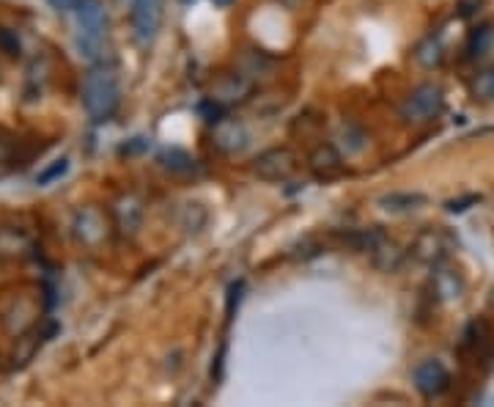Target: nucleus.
<instances>
[{"label": "nucleus", "instance_id": "obj_8", "mask_svg": "<svg viewBox=\"0 0 494 407\" xmlns=\"http://www.w3.org/2000/svg\"><path fill=\"white\" fill-rule=\"evenodd\" d=\"M143 217H146V207L143 199L135 193H126L113 204V224L121 234H138L143 226Z\"/></svg>", "mask_w": 494, "mask_h": 407}, {"label": "nucleus", "instance_id": "obj_5", "mask_svg": "<svg viewBox=\"0 0 494 407\" xmlns=\"http://www.w3.org/2000/svg\"><path fill=\"white\" fill-rule=\"evenodd\" d=\"M132 6V30L138 45H151L162 22V0H129Z\"/></svg>", "mask_w": 494, "mask_h": 407}, {"label": "nucleus", "instance_id": "obj_15", "mask_svg": "<svg viewBox=\"0 0 494 407\" xmlns=\"http://www.w3.org/2000/svg\"><path fill=\"white\" fill-rule=\"evenodd\" d=\"M470 94L481 102H494V69H483L473 77Z\"/></svg>", "mask_w": 494, "mask_h": 407}, {"label": "nucleus", "instance_id": "obj_20", "mask_svg": "<svg viewBox=\"0 0 494 407\" xmlns=\"http://www.w3.org/2000/svg\"><path fill=\"white\" fill-rule=\"evenodd\" d=\"M66 168H69V163H66V160H55V166H53L50 171H45V174L39 176V184H47V182L58 179L61 174H66Z\"/></svg>", "mask_w": 494, "mask_h": 407}, {"label": "nucleus", "instance_id": "obj_10", "mask_svg": "<svg viewBox=\"0 0 494 407\" xmlns=\"http://www.w3.org/2000/svg\"><path fill=\"white\" fill-rule=\"evenodd\" d=\"M215 143H217L223 151H228V154H237V151L247 149L250 133L242 127L239 121H234V118H220L217 127H215Z\"/></svg>", "mask_w": 494, "mask_h": 407}, {"label": "nucleus", "instance_id": "obj_18", "mask_svg": "<svg viewBox=\"0 0 494 407\" xmlns=\"http://www.w3.org/2000/svg\"><path fill=\"white\" fill-rule=\"evenodd\" d=\"M425 199L420 196V193H404V196H387V199H382V204H385V209H415V204H423Z\"/></svg>", "mask_w": 494, "mask_h": 407}, {"label": "nucleus", "instance_id": "obj_13", "mask_svg": "<svg viewBox=\"0 0 494 407\" xmlns=\"http://www.w3.org/2000/svg\"><path fill=\"white\" fill-rule=\"evenodd\" d=\"M491 47H494V25L491 22L478 25L467 39V58L481 61L491 53Z\"/></svg>", "mask_w": 494, "mask_h": 407}, {"label": "nucleus", "instance_id": "obj_12", "mask_svg": "<svg viewBox=\"0 0 494 407\" xmlns=\"http://www.w3.org/2000/svg\"><path fill=\"white\" fill-rule=\"evenodd\" d=\"M371 259H374V265L379 267V270H395L401 265V259H404V250L395 245L393 240H387L382 232H377V240H374V245H371Z\"/></svg>", "mask_w": 494, "mask_h": 407}, {"label": "nucleus", "instance_id": "obj_17", "mask_svg": "<svg viewBox=\"0 0 494 407\" xmlns=\"http://www.w3.org/2000/svg\"><path fill=\"white\" fill-rule=\"evenodd\" d=\"M20 50H22V45H20L17 30L0 25V53H6L9 58H17V55H20Z\"/></svg>", "mask_w": 494, "mask_h": 407}, {"label": "nucleus", "instance_id": "obj_21", "mask_svg": "<svg viewBox=\"0 0 494 407\" xmlns=\"http://www.w3.org/2000/svg\"><path fill=\"white\" fill-rule=\"evenodd\" d=\"M478 196H467V199H458V201H448V212H465L467 204H478Z\"/></svg>", "mask_w": 494, "mask_h": 407}, {"label": "nucleus", "instance_id": "obj_19", "mask_svg": "<svg viewBox=\"0 0 494 407\" xmlns=\"http://www.w3.org/2000/svg\"><path fill=\"white\" fill-rule=\"evenodd\" d=\"M12 163H14V141L0 138V174L12 171Z\"/></svg>", "mask_w": 494, "mask_h": 407}, {"label": "nucleus", "instance_id": "obj_23", "mask_svg": "<svg viewBox=\"0 0 494 407\" xmlns=\"http://www.w3.org/2000/svg\"><path fill=\"white\" fill-rule=\"evenodd\" d=\"M215 4H220V6H228V4H231V0H215Z\"/></svg>", "mask_w": 494, "mask_h": 407}, {"label": "nucleus", "instance_id": "obj_9", "mask_svg": "<svg viewBox=\"0 0 494 407\" xmlns=\"http://www.w3.org/2000/svg\"><path fill=\"white\" fill-rule=\"evenodd\" d=\"M491 338H494V333H491L489 322L475 320V322H470L467 330H465V338H461V350L470 353L473 358H486V355L491 358V355H494Z\"/></svg>", "mask_w": 494, "mask_h": 407}, {"label": "nucleus", "instance_id": "obj_11", "mask_svg": "<svg viewBox=\"0 0 494 407\" xmlns=\"http://www.w3.org/2000/svg\"><path fill=\"white\" fill-rule=\"evenodd\" d=\"M311 171L319 176V179H336L341 171H344V158L338 154V149L333 143H321L311 151Z\"/></svg>", "mask_w": 494, "mask_h": 407}, {"label": "nucleus", "instance_id": "obj_14", "mask_svg": "<svg viewBox=\"0 0 494 407\" xmlns=\"http://www.w3.org/2000/svg\"><path fill=\"white\" fill-rule=\"evenodd\" d=\"M415 61H417L420 67H425V69H437V67H442L445 50H442L440 39H437V37L423 39V42L415 47Z\"/></svg>", "mask_w": 494, "mask_h": 407}, {"label": "nucleus", "instance_id": "obj_16", "mask_svg": "<svg viewBox=\"0 0 494 407\" xmlns=\"http://www.w3.org/2000/svg\"><path fill=\"white\" fill-rule=\"evenodd\" d=\"M159 160H162V166L168 168L171 174H190V171L195 168V160L190 158L187 151H182V149H171V151H165Z\"/></svg>", "mask_w": 494, "mask_h": 407}, {"label": "nucleus", "instance_id": "obj_22", "mask_svg": "<svg viewBox=\"0 0 494 407\" xmlns=\"http://www.w3.org/2000/svg\"><path fill=\"white\" fill-rule=\"evenodd\" d=\"M77 4H80V0H50V6L63 12V14H72L77 9Z\"/></svg>", "mask_w": 494, "mask_h": 407}, {"label": "nucleus", "instance_id": "obj_6", "mask_svg": "<svg viewBox=\"0 0 494 407\" xmlns=\"http://www.w3.org/2000/svg\"><path fill=\"white\" fill-rule=\"evenodd\" d=\"M75 237L77 242L88 245V248H96L102 245L110 234V224H108V215L99 209V207H83L77 215H75Z\"/></svg>", "mask_w": 494, "mask_h": 407}, {"label": "nucleus", "instance_id": "obj_4", "mask_svg": "<svg viewBox=\"0 0 494 407\" xmlns=\"http://www.w3.org/2000/svg\"><path fill=\"white\" fill-rule=\"evenodd\" d=\"M296 168H300V160H296V154L286 146L261 151L253 163V174L263 182H288L296 174Z\"/></svg>", "mask_w": 494, "mask_h": 407}, {"label": "nucleus", "instance_id": "obj_1", "mask_svg": "<svg viewBox=\"0 0 494 407\" xmlns=\"http://www.w3.org/2000/svg\"><path fill=\"white\" fill-rule=\"evenodd\" d=\"M121 85L110 67H93L83 77V108L93 121H108L118 110Z\"/></svg>", "mask_w": 494, "mask_h": 407}, {"label": "nucleus", "instance_id": "obj_2", "mask_svg": "<svg viewBox=\"0 0 494 407\" xmlns=\"http://www.w3.org/2000/svg\"><path fill=\"white\" fill-rule=\"evenodd\" d=\"M77 20V50L80 55L96 61L102 58L105 45H108V9L102 0H80L77 9L72 12Z\"/></svg>", "mask_w": 494, "mask_h": 407}, {"label": "nucleus", "instance_id": "obj_3", "mask_svg": "<svg viewBox=\"0 0 494 407\" xmlns=\"http://www.w3.org/2000/svg\"><path fill=\"white\" fill-rule=\"evenodd\" d=\"M442 108H445L442 88L437 83H423L401 102L399 113L407 124H428L442 113Z\"/></svg>", "mask_w": 494, "mask_h": 407}, {"label": "nucleus", "instance_id": "obj_7", "mask_svg": "<svg viewBox=\"0 0 494 407\" xmlns=\"http://www.w3.org/2000/svg\"><path fill=\"white\" fill-rule=\"evenodd\" d=\"M412 380H415V388L425 396V399H437L442 396L448 388H450V371L445 369L442 361H423L415 374H412Z\"/></svg>", "mask_w": 494, "mask_h": 407}]
</instances>
